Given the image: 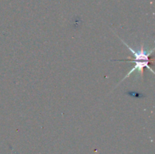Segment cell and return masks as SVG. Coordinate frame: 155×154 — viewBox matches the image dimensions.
<instances>
[{"label": "cell", "instance_id": "obj_1", "mask_svg": "<svg viewBox=\"0 0 155 154\" xmlns=\"http://www.w3.org/2000/svg\"><path fill=\"white\" fill-rule=\"evenodd\" d=\"M112 61H130L131 63H135V66L132 69H130V72L127 74L125 77L121 80V82L124 81L126 79L128 78L131 74H133L134 72H138L140 73L141 76L143 77V72H144V68H147L149 69L152 73H154L153 69H151L150 65H153V60H129V59H119V60H112Z\"/></svg>", "mask_w": 155, "mask_h": 154}]
</instances>
